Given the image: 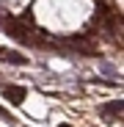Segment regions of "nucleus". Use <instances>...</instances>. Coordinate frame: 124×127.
Wrapping results in <instances>:
<instances>
[{
  "mask_svg": "<svg viewBox=\"0 0 124 127\" xmlns=\"http://www.w3.org/2000/svg\"><path fill=\"white\" fill-rule=\"evenodd\" d=\"M3 94L11 97V102H22V99H25V89H17V86H6Z\"/></svg>",
  "mask_w": 124,
  "mask_h": 127,
  "instance_id": "f257e3e1",
  "label": "nucleus"
},
{
  "mask_svg": "<svg viewBox=\"0 0 124 127\" xmlns=\"http://www.w3.org/2000/svg\"><path fill=\"white\" fill-rule=\"evenodd\" d=\"M61 127H69V124H61Z\"/></svg>",
  "mask_w": 124,
  "mask_h": 127,
  "instance_id": "f03ea898",
  "label": "nucleus"
}]
</instances>
